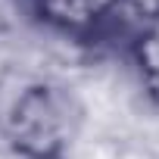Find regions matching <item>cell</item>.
<instances>
[{
	"mask_svg": "<svg viewBox=\"0 0 159 159\" xmlns=\"http://www.w3.org/2000/svg\"><path fill=\"white\" fill-rule=\"evenodd\" d=\"M150 94L159 100V75H153V78H150Z\"/></svg>",
	"mask_w": 159,
	"mask_h": 159,
	"instance_id": "5b68a950",
	"label": "cell"
},
{
	"mask_svg": "<svg viewBox=\"0 0 159 159\" xmlns=\"http://www.w3.org/2000/svg\"><path fill=\"white\" fill-rule=\"evenodd\" d=\"M7 131L16 140V147H22L25 153H31L38 159H47L62 147L66 112L50 91L34 88L16 100V106L7 119Z\"/></svg>",
	"mask_w": 159,
	"mask_h": 159,
	"instance_id": "6da1fadb",
	"label": "cell"
},
{
	"mask_svg": "<svg viewBox=\"0 0 159 159\" xmlns=\"http://www.w3.org/2000/svg\"><path fill=\"white\" fill-rule=\"evenodd\" d=\"M131 3H134L137 10L150 13V16H159V0H131Z\"/></svg>",
	"mask_w": 159,
	"mask_h": 159,
	"instance_id": "277c9868",
	"label": "cell"
},
{
	"mask_svg": "<svg viewBox=\"0 0 159 159\" xmlns=\"http://www.w3.org/2000/svg\"><path fill=\"white\" fill-rule=\"evenodd\" d=\"M137 53H140V62L147 66L150 78H153V75H159V34H150V38H143Z\"/></svg>",
	"mask_w": 159,
	"mask_h": 159,
	"instance_id": "3957f363",
	"label": "cell"
},
{
	"mask_svg": "<svg viewBox=\"0 0 159 159\" xmlns=\"http://www.w3.org/2000/svg\"><path fill=\"white\" fill-rule=\"evenodd\" d=\"M109 3H112V0H44V10L53 19L78 25V22H88L97 13H103Z\"/></svg>",
	"mask_w": 159,
	"mask_h": 159,
	"instance_id": "7a4b0ae2",
	"label": "cell"
}]
</instances>
